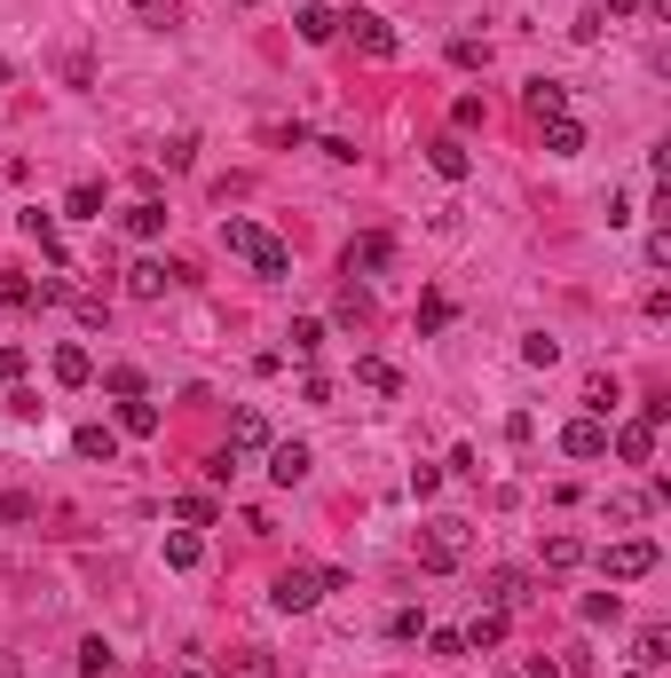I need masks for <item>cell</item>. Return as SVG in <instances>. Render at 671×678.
Here are the masks:
<instances>
[{"label": "cell", "instance_id": "4316f807", "mask_svg": "<svg viewBox=\"0 0 671 678\" xmlns=\"http://www.w3.org/2000/svg\"><path fill=\"white\" fill-rule=\"evenodd\" d=\"M545 151H553V158H577V151H585V127H577V119H545Z\"/></svg>", "mask_w": 671, "mask_h": 678}, {"label": "cell", "instance_id": "7402d4cb", "mask_svg": "<svg viewBox=\"0 0 671 678\" xmlns=\"http://www.w3.org/2000/svg\"><path fill=\"white\" fill-rule=\"evenodd\" d=\"M127 9L151 24V32H182V24H190V17H182V0H127Z\"/></svg>", "mask_w": 671, "mask_h": 678}, {"label": "cell", "instance_id": "d6986e66", "mask_svg": "<svg viewBox=\"0 0 671 678\" xmlns=\"http://www.w3.org/2000/svg\"><path fill=\"white\" fill-rule=\"evenodd\" d=\"M616 403H625V386H616V371H593V379H585V418H608Z\"/></svg>", "mask_w": 671, "mask_h": 678}, {"label": "cell", "instance_id": "681fc988", "mask_svg": "<svg viewBox=\"0 0 671 678\" xmlns=\"http://www.w3.org/2000/svg\"><path fill=\"white\" fill-rule=\"evenodd\" d=\"M9 79H17V72H9V56H0V87H9Z\"/></svg>", "mask_w": 671, "mask_h": 678}, {"label": "cell", "instance_id": "5bb4252c", "mask_svg": "<svg viewBox=\"0 0 671 678\" xmlns=\"http://www.w3.org/2000/svg\"><path fill=\"white\" fill-rule=\"evenodd\" d=\"M608 442H616V458H625V466H656V426H640V418L616 426Z\"/></svg>", "mask_w": 671, "mask_h": 678}, {"label": "cell", "instance_id": "cb8c5ba5", "mask_svg": "<svg viewBox=\"0 0 671 678\" xmlns=\"http://www.w3.org/2000/svg\"><path fill=\"white\" fill-rule=\"evenodd\" d=\"M545 568H553V576H569V568H585V545L569 537V528H553V537H545Z\"/></svg>", "mask_w": 671, "mask_h": 678}, {"label": "cell", "instance_id": "ffe728a7", "mask_svg": "<svg viewBox=\"0 0 671 678\" xmlns=\"http://www.w3.org/2000/svg\"><path fill=\"white\" fill-rule=\"evenodd\" d=\"M119 434H134V442H151V434H159V403L127 395V403H119Z\"/></svg>", "mask_w": 671, "mask_h": 678}, {"label": "cell", "instance_id": "8992f818", "mask_svg": "<svg viewBox=\"0 0 671 678\" xmlns=\"http://www.w3.org/2000/svg\"><path fill=\"white\" fill-rule=\"evenodd\" d=\"M309 442H269V481H277V490H301V481H309Z\"/></svg>", "mask_w": 671, "mask_h": 678}, {"label": "cell", "instance_id": "74e56055", "mask_svg": "<svg viewBox=\"0 0 671 678\" xmlns=\"http://www.w3.org/2000/svg\"><path fill=\"white\" fill-rule=\"evenodd\" d=\"M104 386L127 403V395H142V371H134V363H111V371H104Z\"/></svg>", "mask_w": 671, "mask_h": 678}, {"label": "cell", "instance_id": "5b68a950", "mask_svg": "<svg viewBox=\"0 0 671 678\" xmlns=\"http://www.w3.org/2000/svg\"><path fill=\"white\" fill-rule=\"evenodd\" d=\"M340 32L364 47V56H379V64H388L396 47H403V40H396V24H388V17H371V9H348V17H340Z\"/></svg>", "mask_w": 671, "mask_h": 678}, {"label": "cell", "instance_id": "ba28073f", "mask_svg": "<svg viewBox=\"0 0 671 678\" xmlns=\"http://www.w3.org/2000/svg\"><path fill=\"white\" fill-rule=\"evenodd\" d=\"M182 276H190V269H174V261H134V269H127V293H134V300H159L166 284H182Z\"/></svg>", "mask_w": 671, "mask_h": 678}, {"label": "cell", "instance_id": "7bdbcfd3", "mask_svg": "<svg viewBox=\"0 0 671 678\" xmlns=\"http://www.w3.org/2000/svg\"><path fill=\"white\" fill-rule=\"evenodd\" d=\"M174 513H182L190 528H206V521H214V497H174Z\"/></svg>", "mask_w": 671, "mask_h": 678}, {"label": "cell", "instance_id": "f1b7e54d", "mask_svg": "<svg viewBox=\"0 0 671 678\" xmlns=\"http://www.w3.org/2000/svg\"><path fill=\"white\" fill-rule=\"evenodd\" d=\"M301 40H309V47L340 40V17H332V9H301Z\"/></svg>", "mask_w": 671, "mask_h": 678}, {"label": "cell", "instance_id": "e0dca14e", "mask_svg": "<svg viewBox=\"0 0 671 678\" xmlns=\"http://www.w3.org/2000/svg\"><path fill=\"white\" fill-rule=\"evenodd\" d=\"M356 386H371V395H403V371L388 356H356Z\"/></svg>", "mask_w": 671, "mask_h": 678}, {"label": "cell", "instance_id": "4dcf8cb0", "mask_svg": "<svg viewBox=\"0 0 671 678\" xmlns=\"http://www.w3.org/2000/svg\"><path fill=\"white\" fill-rule=\"evenodd\" d=\"M521 363H530V371H553V363H561V339L530 331V339H521Z\"/></svg>", "mask_w": 671, "mask_h": 678}, {"label": "cell", "instance_id": "8d00e7d4", "mask_svg": "<svg viewBox=\"0 0 671 678\" xmlns=\"http://www.w3.org/2000/svg\"><path fill=\"white\" fill-rule=\"evenodd\" d=\"M316 348H324V324H316V316H301V324H293V356H301V363H309V356H316Z\"/></svg>", "mask_w": 671, "mask_h": 678}, {"label": "cell", "instance_id": "60d3db41", "mask_svg": "<svg viewBox=\"0 0 671 678\" xmlns=\"http://www.w3.org/2000/svg\"><path fill=\"white\" fill-rule=\"evenodd\" d=\"M443 324H451V300L426 293V300H419V331H443Z\"/></svg>", "mask_w": 671, "mask_h": 678}, {"label": "cell", "instance_id": "1f68e13d", "mask_svg": "<svg viewBox=\"0 0 671 678\" xmlns=\"http://www.w3.org/2000/svg\"><path fill=\"white\" fill-rule=\"evenodd\" d=\"M111 663H119L111 639H79V670H87V678H111Z\"/></svg>", "mask_w": 671, "mask_h": 678}, {"label": "cell", "instance_id": "8fae6325", "mask_svg": "<svg viewBox=\"0 0 671 678\" xmlns=\"http://www.w3.org/2000/svg\"><path fill=\"white\" fill-rule=\"evenodd\" d=\"M269 442H277V434H269V418H261L253 403L229 411V450H237V458H246V450H269Z\"/></svg>", "mask_w": 671, "mask_h": 678}, {"label": "cell", "instance_id": "52a82bcc", "mask_svg": "<svg viewBox=\"0 0 671 678\" xmlns=\"http://www.w3.org/2000/svg\"><path fill=\"white\" fill-rule=\"evenodd\" d=\"M561 450L569 458H608V418H569L561 426Z\"/></svg>", "mask_w": 671, "mask_h": 678}, {"label": "cell", "instance_id": "7dc6e473", "mask_svg": "<svg viewBox=\"0 0 671 678\" xmlns=\"http://www.w3.org/2000/svg\"><path fill=\"white\" fill-rule=\"evenodd\" d=\"M640 426H656V434H663V426H671V403H663V395H648V403H640Z\"/></svg>", "mask_w": 671, "mask_h": 678}, {"label": "cell", "instance_id": "9c48e42d", "mask_svg": "<svg viewBox=\"0 0 671 678\" xmlns=\"http://www.w3.org/2000/svg\"><path fill=\"white\" fill-rule=\"evenodd\" d=\"M530 592H538L530 568H490V576H483V600H490V608H521Z\"/></svg>", "mask_w": 671, "mask_h": 678}, {"label": "cell", "instance_id": "9a60e30c", "mask_svg": "<svg viewBox=\"0 0 671 678\" xmlns=\"http://www.w3.org/2000/svg\"><path fill=\"white\" fill-rule=\"evenodd\" d=\"M458 639H466V655H490V647H506V608H483V615H474Z\"/></svg>", "mask_w": 671, "mask_h": 678}, {"label": "cell", "instance_id": "7a4b0ae2", "mask_svg": "<svg viewBox=\"0 0 671 678\" xmlns=\"http://www.w3.org/2000/svg\"><path fill=\"white\" fill-rule=\"evenodd\" d=\"M458 560H466V521L458 513H435V521H426V537H419V568L451 576Z\"/></svg>", "mask_w": 671, "mask_h": 678}, {"label": "cell", "instance_id": "30bf717a", "mask_svg": "<svg viewBox=\"0 0 671 678\" xmlns=\"http://www.w3.org/2000/svg\"><path fill=\"white\" fill-rule=\"evenodd\" d=\"M521 111H530L538 127L545 119H569V87L561 79H530V87H521Z\"/></svg>", "mask_w": 671, "mask_h": 678}, {"label": "cell", "instance_id": "277c9868", "mask_svg": "<svg viewBox=\"0 0 671 678\" xmlns=\"http://www.w3.org/2000/svg\"><path fill=\"white\" fill-rule=\"evenodd\" d=\"M316 600H324V568H284L277 584H269V608L277 615H309Z\"/></svg>", "mask_w": 671, "mask_h": 678}, {"label": "cell", "instance_id": "83f0119b", "mask_svg": "<svg viewBox=\"0 0 671 678\" xmlns=\"http://www.w3.org/2000/svg\"><path fill=\"white\" fill-rule=\"evenodd\" d=\"M206 545H198V528H166V568H198Z\"/></svg>", "mask_w": 671, "mask_h": 678}, {"label": "cell", "instance_id": "f35d334b", "mask_svg": "<svg viewBox=\"0 0 671 678\" xmlns=\"http://www.w3.org/2000/svg\"><path fill=\"white\" fill-rule=\"evenodd\" d=\"M0 308H32V276H9V269H0Z\"/></svg>", "mask_w": 671, "mask_h": 678}, {"label": "cell", "instance_id": "d4e9b609", "mask_svg": "<svg viewBox=\"0 0 671 678\" xmlns=\"http://www.w3.org/2000/svg\"><path fill=\"white\" fill-rule=\"evenodd\" d=\"M119 221H127V237H159V229H166V206H159V198H134Z\"/></svg>", "mask_w": 671, "mask_h": 678}, {"label": "cell", "instance_id": "484cf974", "mask_svg": "<svg viewBox=\"0 0 671 678\" xmlns=\"http://www.w3.org/2000/svg\"><path fill=\"white\" fill-rule=\"evenodd\" d=\"M530 678H585V647H561V655H538Z\"/></svg>", "mask_w": 671, "mask_h": 678}, {"label": "cell", "instance_id": "d590c367", "mask_svg": "<svg viewBox=\"0 0 671 678\" xmlns=\"http://www.w3.org/2000/svg\"><path fill=\"white\" fill-rule=\"evenodd\" d=\"M388 639H426V615H419V608H396V615H388Z\"/></svg>", "mask_w": 671, "mask_h": 678}, {"label": "cell", "instance_id": "bcb514c9", "mask_svg": "<svg viewBox=\"0 0 671 678\" xmlns=\"http://www.w3.org/2000/svg\"><path fill=\"white\" fill-rule=\"evenodd\" d=\"M229 473H237V450H214L206 458V481H221V490H229Z\"/></svg>", "mask_w": 671, "mask_h": 678}, {"label": "cell", "instance_id": "6da1fadb", "mask_svg": "<svg viewBox=\"0 0 671 678\" xmlns=\"http://www.w3.org/2000/svg\"><path fill=\"white\" fill-rule=\"evenodd\" d=\"M221 245L246 261L253 276H293V245H284V237H269L261 221H246V214H229V221H221Z\"/></svg>", "mask_w": 671, "mask_h": 678}, {"label": "cell", "instance_id": "f907efd6", "mask_svg": "<svg viewBox=\"0 0 671 678\" xmlns=\"http://www.w3.org/2000/svg\"><path fill=\"white\" fill-rule=\"evenodd\" d=\"M182 678H206V670H182Z\"/></svg>", "mask_w": 671, "mask_h": 678}, {"label": "cell", "instance_id": "ac0fdd59", "mask_svg": "<svg viewBox=\"0 0 671 678\" xmlns=\"http://www.w3.org/2000/svg\"><path fill=\"white\" fill-rule=\"evenodd\" d=\"M214 670H221V678H277V663H269L261 647H229Z\"/></svg>", "mask_w": 671, "mask_h": 678}, {"label": "cell", "instance_id": "7c38bea8", "mask_svg": "<svg viewBox=\"0 0 671 678\" xmlns=\"http://www.w3.org/2000/svg\"><path fill=\"white\" fill-rule=\"evenodd\" d=\"M426 166H435L443 182H466V174H474V151H466L458 134H443V142H426Z\"/></svg>", "mask_w": 671, "mask_h": 678}, {"label": "cell", "instance_id": "ab89813d", "mask_svg": "<svg viewBox=\"0 0 671 678\" xmlns=\"http://www.w3.org/2000/svg\"><path fill=\"white\" fill-rule=\"evenodd\" d=\"M340 324H371V293H364V284H348V293H340Z\"/></svg>", "mask_w": 671, "mask_h": 678}, {"label": "cell", "instance_id": "603a6c76", "mask_svg": "<svg viewBox=\"0 0 671 678\" xmlns=\"http://www.w3.org/2000/svg\"><path fill=\"white\" fill-rule=\"evenodd\" d=\"M388 261H396V245H388V237H379V229H371V237H356V245H348V269H371V276H379Z\"/></svg>", "mask_w": 671, "mask_h": 678}, {"label": "cell", "instance_id": "d6a6232c", "mask_svg": "<svg viewBox=\"0 0 671 678\" xmlns=\"http://www.w3.org/2000/svg\"><path fill=\"white\" fill-rule=\"evenodd\" d=\"M608 521H616V528H640V521H648V497H640V490H625V497H608Z\"/></svg>", "mask_w": 671, "mask_h": 678}, {"label": "cell", "instance_id": "b9f144b4", "mask_svg": "<svg viewBox=\"0 0 671 678\" xmlns=\"http://www.w3.org/2000/svg\"><path fill=\"white\" fill-rule=\"evenodd\" d=\"M24 363H32V356L17 348V339H0V386H9V379H24Z\"/></svg>", "mask_w": 671, "mask_h": 678}, {"label": "cell", "instance_id": "2e32d148", "mask_svg": "<svg viewBox=\"0 0 671 678\" xmlns=\"http://www.w3.org/2000/svg\"><path fill=\"white\" fill-rule=\"evenodd\" d=\"M17 229H24V237H32V245H40L47 261H56V269H64V245H56V214H40V206H24V214H17Z\"/></svg>", "mask_w": 671, "mask_h": 678}, {"label": "cell", "instance_id": "44dd1931", "mask_svg": "<svg viewBox=\"0 0 671 678\" xmlns=\"http://www.w3.org/2000/svg\"><path fill=\"white\" fill-rule=\"evenodd\" d=\"M72 450L95 458V466H111V458H119V434H111V426H79V434H72Z\"/></svg>", "mask_w": 671, "mask_h": 678}, {"label": "cell", "instance_id": "c3c4849f", "mask_svg": "<svg viewBox=\"0 0 671 678\" xmlns=\"http://www.w3.org/2000/svg\"><path fill=\"white\" fill-rule=\"evenodd\" d=\"M632 9H640V0H608V9H600V17H632Z\"/></svg>", "mask_w": 671, "mask_h": 678}, {"label": "cell", "instance_id": "ee69618b", "mask_svg": "<svg viewBox=\"0 0 671 678\" xmlns=\"http://www.w3.org/2000/svg\"><path fill=\"white\" fill-rule=\"evenodd\" d=\"M443 490V466H411V497H435Z\"/></svg>", "mask_w": 671, "mask_h": 678}, {"label": "cell", "instance_id": "e575fe53", "mask_svg": "<svg viewBox=\"0 0 671 678\" xmlns=\"http://www.w3.org/2000/svg\"><path fill=\"white\" fill-rule=\"evenodd\" d=\"M663 647H671V639H663V623H648L640 647H632V663H640V670H656V663H663Z\"/></svg>", "mask_w": 671, "mask_h": 678}, {"label": "cell", "instance_id": "3957f363", "mask_svg": "<svg viewBox=\"0 0 671 678\" xmlns=\"http://www.w3.org/2000/svg\"><path fill=\"white\" fill-rule=\"evenodd\" d=\"M656 537H616V545H600V576L608 584H640V576H656Z\"/></svg>", "mask_w": 671, "mask_h": 678}, {"label": "cell", "instance_id": "816d5d0a", "mask_svg": "<svg viewBox=\"0 0 671 678\" xmlns=\"http://www.w3.org/2000/svg\"><path fill=\"white\" fill-rule=\"evenodd\" d=\"M237 9H253V0H237Z\"/></svg>", "mask_w": 671, "mask_h": 678}, {"label": "cell", "instance_id": "836d02e7", "mask_svg": "<svg viewBox=\"0 0 671 678\" xmlns=\"http://www.w3.org/2000/svg\"><path fill=\"white\" fill-rule=\"evenodd\" d=\"M64 214H79V221H104V189H95V182H79L72 198H64Z\"/></svg>", "mask_w": 671, "mask_h": 678}, {"label": "cell", "instance_id": "f546056e", "mask_svg": "<svg viewBox=\"0 0 671 678\" xmlns=\"http://www.w3.org/2000/svg\"><path fill=\"white\" fill-rule=\"evenodd\" d=\"M451 64H458V72H483V64H490V40L458 32V40H451Z\"/></svg>", "mask_w": 671, "mask_h": 678}, {"label": "cell", "instance_id": "f6af8a7d", "mask_svg": "<svg viewBox=\"0 0 671 678\" xmlns=\"http://www.w3.org/2000/svg\"><path fill=\"white\" fill-rule=\"evenodd\" d=\"M577 615H585V623H608V615H616V592H585V608H577Z\"/></svg>", "mask_w": 671, "mask_h": 678}, {"label": "cell", "instance_id": "4fadbf2b", "mask_svg": "<svg viewBox=\"0 0 671 678\" xmlns=\"http://www.w3.org/2000/svg\"><path fill=\"white\" fill-rule=\"evenodd\" d=\"M47 371H56V386H87V379H95V356L79 348V339H64V348L47 356Z\"/></svg>", "mask_w": 671, "mask_h": 678}]
</instances>
